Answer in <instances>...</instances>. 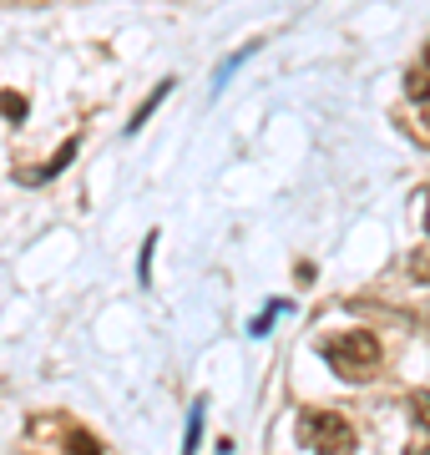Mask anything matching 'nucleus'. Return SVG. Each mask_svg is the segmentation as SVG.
Instances as JSON below:
<instances>
[{"instance_id":"nucleus-1","label":"nucleus","mask_w":430,"mask_h":455,"mask_svg":"<svg viewBox=\"0 0 430 455\" xmlns=\"http://www.w3.org/2000/svg\"><path fill=\"white\" fill-rule=\"evenodd\" d=\"M319 355H324V364L334 374H345V379H360V374L380 370V339L364 334V329H354V334H330Z\"/></svg>"},{"instance_id":"nucleus-2","label":"nucleus","mask_w":430,"mask_h":455,"mask_svg":"<svg viewBox=\"0 0 430 455\" xmlns=\"http://www.w3.org/2000/svg\"><path fill=\"white\" fill-rule=\"evenodd\" d=\"M299 440L315 445L319 455H349L354 451V430H349V420L334 415V410H304V415H299Z\"/></svg>"},{"instance_id":"nucleus-3","label":"nucleus","mask_w":430,"mask_h":455,"mask_svg":"<svg viewBox=\"0 0 430 455\" xmlns=\"http://www.w3.org/2000/svg\"><path fill=\"white\" fill-rule=\"evenodd\" d=\"M71 157H76V137H67V142L56 147V152H51V163H41L36 172H26L20 182H51L56 172H61V167H71Z\"/></svg>"},{"instance_id":"nucleus-4","label":"nucleus","mask_w":430,"mask_h":455,"mask_svg":"<svg viewBox=\"0 0 430 455\" xmlns=\"http://www.w3.org/2000/svg\"><path fill=\"white\" fill-rule=\"evenodd\" d=\"M172 86H178V82H172V76H163V82L152 86V97H147V101H142V107H137V112H132V122H127V132H142V122H147V116L157 112V107H163V97H167V92H172Z\"/></svg>"},{"instance_id":"nucleus-5","label":"nucleus","mask_w":430,"mask_h":455,"mask_svg":"<svg viewBox=\"0 0 430 455\" xmlns=\"http://www.w3.org/2000/svg\"><path fill=\"white\" fill-rule=\"evenodd\" d=\"M203 410H208V400H193V415H187V430H182V455H198V440H203Z\"/></svg>"},{"instance_id":"nucleus-6","label":"nucleus","mask_w":430,"mask_h":455,"mask_svg":"<svg viewBox=\"0 0 430 455\" xmlns=\"http://www.w3.org/2000/svg\"><path fill=\"white\" fill-rule=\"evenodd\" d=\"M67 455H101V440L92 430H67Z\"/></svg>"},{"instance_id":"nucleus-7","label":"nucleus","mask_w":430,"mask_h":455,"mask_svg":"<svg viewBox=\"0 0 430 455\" xmlns=\"http://www.w3.org/2000/svg\"><path fill=\"white\" fill-rule=\"evenodd\" d=\"M405 97H415L420 107L430 101V66H426V71H410V76H405Z\"/></svg>"},{"instance_id":"nucleus-8","label":"nucleus","mask_w":430,"mask_h":455,"mask_svg":"<svg viewBox=\"0 0 430 455\" xmlns=\"http://www.w3.org/2000/svg\"><path fill=\"white\" fill-rule=\"evenodd\" d=\"M0 116L5 122H26V97L20 92H0Z\"/></svg>"},{"instance_id":"nucleus-9","label":"nucleus","mask_w":430,"mask_h":455,"mask_svg":"<svg viewBox=\"0 0 430 455\" xmlns=\"http://www.w3.org/2000/svg\"><path fill=\"white\" fill-rule=\"evenodd\" d=\"M152 253H157V228H152L147 238H142V263H137V278H142V283L152 278Z\"/></svg>"},{"instance_id":"nucleus-10","label":"nucleus","mask_w":430,"mask_h":455,"mask_svg":"<svg viewBox=\"0 0 430 455\" xmlns=\"http://www.w3.org/2000/svg\"><path fill=\"white\" fill-rule=\"evenodd\" d=\"M279 314H289V304H283V299H279V304H268V309L259 314V319H253V324H249V334H268V324H274Z\"/></svg>"},{"instance_id":"nucleus-11","label":"nucleus","mask_w":430,"mask_h":455,"mask_svg":"<svg viewBox=\"0 0 430 455\" xmlns=\"http://www.w3.org/2000/svg\"><path fill=\"white\" fill-rule=\"evenodd\" d=\"M410 278L415 283H430V248H415L410 253Z\"/></svg>"},{"instance_id":"nucleus-12","label":"nucleus","mask_w":430,"mask_h":455,"mask_svg":"<svg viewBox=\"0 0 430 455\" xmlns=\"http://www.w3.org/2000/svg\"><path fill=\"white\" fill-rule=\"evenodd\" d=\"M410 410H415V420L430 430V390H415V400H410Z\"/></svg>"},{"instance_id":"nucleus-13","label":"nucleus","mask_w":430,"mask_h":455,"mask_svg":"<svg viewBox=\"0 0 430 455\" xmlns=\"http://www.w3.org/2000/svg\"><path fill=\"white\" fill-rule=\"evenodd\" d=\"M420 116H426V127H430V101H426V107H420Z\"/></svg>"},{"instance_id":"nucleus-14","label":"nucleus","mask_w":430,"mask_h":455,"mask_svg":"<svg viewBox=\"0 0 430 455\" xmlns=\"http://www.w3.org/2000/svg\"><path fill=\"white\" fill-rule=\"evenodd\" d=\"M426 228H430V193H426Z\"/></svg>"},{"instance_id":"nucleus-15","label":"nucleus","mask_w":430,"mask_h":455,"mask_svg":"<svg viewBox=\"0 0 430 455\" xmlns=\"http://www.w3.org/2000/svg\"><path fill=\"white\" fill-rule=\"evenodd\" d=\"M426 66H430V41H426Z\"/></svg>"},{"instance_id":"nucleus-16","label":"nucleus","mask_w":430,"mask_h":455,"mask_svg":"<svg viewBox=\"0 0 430 455\" xmlns=\"http://www.w3.org/2000/svg\"><path fill=\"white\" fill-rule=\"evenodd\" d=\"M415 455H430V451H415Z\"/></svg>"}]
</instances>
